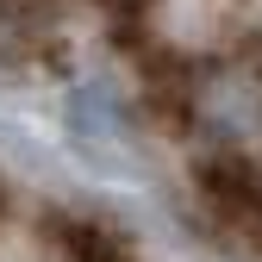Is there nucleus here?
I'll use <instances>...</instances> for the list:
<instances>
[{"mask_svg":"<svg viewBox=\"0 0 262 262\" xmlns=\"http://www.w3.org/2000/svg\"><path fill=\"white\" fill-rule=\"evenodd\" d=\"M0 38L100 62L206 206L262 244V0H0Z\"/></svg>","mask_w":262,"mask_h":262,"instance_id":"1","label":"nucleus"}]
</instances>
